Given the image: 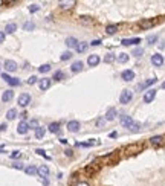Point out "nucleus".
<instances>
[{"instance_id": "39448f33", "label": "nucleus", "mask_w": 165, "mask_h": 186, "mask_svg": "<svg viewBox=\"0 0 165 186\" xmlns=\"http://www.w3.org/2000/svg\"><path fill=\"white\" fill-rule=\"evenodd\" d=\"M5 69H6V70L8 72H15V70H17V63H15V61H12V60H6V61H5Z\"/></svg>"}, {"instance_id": "de8ad7c7", "label": "nucleus", "mask_w": 165, "mask_h": 186, "mask_svg": "<svg viewBox=\"0 0 165 186\" xmlns=\"http://www.w3.org/2000/svg\"><path fill=\"white\" fill-rule=\"evenodd\" d=\"M90 44H92V46H99V44H101V40H93Z\"/></svg>"}, {"instance_id": "ea45409f", "label": "nucleus", "mask_w": 165, "mask_h": 186, "mask_svg": "<svg viewBox=\"0 0 165 186\" xmlns=\"http://www.w3.org/2000/svg\"><path fill=\"white\" fill-rule=\"evenodd\" d=\"M22 157V151H12L11 153V159H18Z\"/></svg>"}, {"instance_id": "6e6552de", "label": "nucleus", "mask_w": 165, "mask_h": 186, "mask_svg": "<svg viewBox=\"0 0 165 186\" xmlns=\"http://www.w3.org/2000/svg\"><path fill=\"white\" fill-rule=\"evenodd\" d=\"M87 64L90 66V67H95V66H98L99 64V55H89V58H87Z\"/></svg>"}, {"instance_id": "7ed1b4c3", "label": "nucleus", "mask_w": 165, "mask_h": 186, "mask_svg": "<svg viewBox=\"0 0 165 186\" xmlns=\"http://www.w3.org/2000/svg\"><path fill=\"white\" fill-rule=\"evenodd\" d=\"M154 98H156V90L154 89H150V90H147V92L144 93V102L145 104H150Z\"/></svg>"}, {"instance_id": "5701e85b", "label": "nucleus", "mask_w": 165, "mask_h": 186, "mask_svg": "<svg viewBox=\"0 0 165 186\" xmlns=\"http://www.w3.org/2000/svg\"><path fill=\"white\" fill-rule=\"evenodd\" d=\"M5 31H6V34H14L15 31H17V25H15V23H9V25H6Z\"/></svg>"}, {"instance_id": "473e14b6", "label": "nucleus", "mask_w": 165, "mask_h": 186, "mask_svg": "<svg viewBox=\"0 0 165 186\" xmlns=\"http://www.w3.org/2000/svg\"><path fill=\"white\" fill-rule=\"evenodd\" d=\"M115 60H116L115 54H107V55L104 57V61H105V63H113Z\"/></svg>"}, {"instance_id": "c756f323", "label": "nucleus", "mask_w": 165, "mask_h": 186, "mask_svg": "<svg viewBox=\"0 0 165 186\" xmlns=\"http://www.w3.org/2000/svg\"><path fill=\"white\" fill-rule=\"evenodd\" d=\"M8 84H9V86H12V87H15V86H20V79L18 78H9L8 79Z\"/></svg>"}, {"instance_id": "a878e982", "label": "nucleus", "mask_w": 165, "mask_h": 186, "mask_svg": "<svg viewBox=\"0 0 165 186\" xmlns=\"http://www.w3.org/2000/svg\"><path fill=\"white\" fill-rule=\"evenodd\" d=\"M47 128H49L51 133H58V130H60V124H58V122H52V124H49Z\"/></svg>"}, {"instance_id": "f8f14e48", "label": "nucleus", "mask_w": 165, "mask_h": 186, "mask_svg": "<svg viewBox=\"0 0 165 186\" xmlns=\"http://www.w3.org/2000/svg\"><path fill=\"white\" fill-rule=\"evenodd\" d=\"M66 46L69 47V49H77L78 46V40L73 38V37H69V38H66Z\"/></svg>"}, {"instance_id": "ddd939ff", "label": "nucleus", "mask_w": 165, "mask_h": 186, "mask_svg": "<svg viewBox=\"0 0 165 186\" xmlns=\"http://www.w3.org/2000/svg\"><path fill=\"white\" fill-rule=\"evenodd\" d=\"M121 124L125 127V128H129V127L133 124V119H131V116H121Z\"/></svg>"}, {"instance_id": "7c9ffc66", "label": "nucleus", "mask_w": 165, "mask_h": 186, "mask_svg": "<svg viewBox=\"0 0 165 186\" xmlns=\"http://www.w3.org/2000/svg\"><path fill=\"white\" fill-rule=\"evenodd\" d=\"M45 128H41V127H38V128H37L35 130V137H37V139H41V137H43L45 136Z\"/></svg>"}, {"instance_id": "9d476101", "label": "nucleus", "mask_w": 165, "mask_h": 186, "mask_svg": "<svg viewBox=\"0 0 165 186\" xmlns=\"http://www.w3.org/2000/svg\"><path fill=\"white\" fill-rule=\"evenodd\" d=\"M79 127H81V125H79L78 121H71L67 124V130L72 131V133H77V131H79Z\"/></svg>"}, {"instance_id": "b1692460", "label": "nucleus", "mask_w": 165, "mask_h": 186, "mask_svg": "<svg viewBox=\"0 0 165 186\" xmlns=\"http://www.w3.org/2000/svg\"><path fill=\"white\" fill-rule=\"evenodd\" d=\"M17 118V110L15 108H11V110H8V113H6V119L8 121H12Z\"/></svg>"}, {"instance_id": "49530a36", "label": "nucleus", "mask_w": 165, "mask_h": 186, "mask_svg": "<svg viewBox=\"0 0 165 186\" xmlns=\"http://www.w3.org/2000/svg\"><path fill=\"white\" fill-rule=\"evenodd\" d=\"M64 154H66L67 157H72V156H73V151H72V150H66V151H64Z\"/></svg>"}, {"instance_id": "bb28decb", "label": "nucleus", "mask_w": 165, "mask_h": 186, "mask_svg": "<svg viewBox=\"0 0 165 186\" xmlns=\"http://www.w3.org/2000/svg\"><path fill=\"white\" fill-rule=\"evenodd\" d=\"M87 50V43H78V46H77V52L78 54H83V52H86Z\"/></svg>"}, {"instance_id": "a211bd4d", "label": "nucleus", "mask_w": 165, "mask_h": 186, "mask_svg": "<svg viewBox=\"0 0 165 186\" xmlns=\"http://www.w3.org/2000/svg\"><path fill=\"white\" fill-rule=\"evenodd\" d=\"M116 118V108H109L105 113V121H113Z\"/></svg>"}, {"instance_id": "20e7f679", "label": "nucleus", "mask_w": 165, "mask_h": 186, "mask_svg": "<svg viewBox=\"0 0 165 186\" xmlns=\"http://www.w3.org/2000/svg\"><path fill=\"white\" fill-rule=\"evenodd\" d=\"M151 64L156 66V67H161L164 64V57L161 54H154L151 55Z\"/></svg>"}, {"instance_id": "0eeeda50", "label": "nucleus", "mask_w": 165, "mask_h": 186, "mask_svg": "<svg viewBox=\"0 0 165 186\" xmlns=\"http://www.w3.org/2000/svg\"><path fill=\"white\" fill-rule=\"evenodd\" d=\"M121 78L124 79V81L129 82V81H131V79H135V72L130 70V69H129V70H124L121 73Z\"/></svg>"}, {"instance_id": "2f4dec72", "label": "nucleus", "mask_w": 165, "mask_h": 186, "mask_svg": "<svg viewBox=\"0 0 165 186\" xmlns=\"http://www.w3.org/2000/svg\"><path fill=\"white\" fill-rule=\"evenodd\" d=\"M64 78V73H63L61 70H57L55 73H54V78L52 79H55V81H60V79H63Z\"/></svg>"}, {"instance_id": "4c0bfd02", "label": "nucleus", "mask_w": 165, "mask_h": 186, "mask_svg": "<svg viewBox=\"0 0 165 186\" xmlns=\"http://www.w3.org/2000/svg\"><path fill=\"white\" fill-rule=\"evenodd\" d=\"M147 41H148V44H154V43L157 41V35H150V37L147 38Z\"/></svg>"}, {"instance_id": "a19ab883", "label": "nucleus", "mask_w": 165, "mask_h": 186, "mask_svg": "<svg viewBox=\"0 0 165 186\" xmlns=\"http://www.w3.org/2000/svg\"><path fill=\"white\" fill-rule=\"evenodd\" d=\"M142 54H144V49H141V47H138V49H135V52H133L135 57H141Z\"/></svg>"}, {"instance_id": "aec40b11", "label": "nucleus", "mask_w": 165, "mask_h": 186, "mask_svg": "<svg viewBox=\"0 0 165 186\" xmlns=\"http://www.w3.org/2000/svg\"><path fill=\"white\" fill-rule=\"evenodd\" d=\"M49 87H51V79H47V78L40 79V89L41 90H47Z\"/></svg>"}, {"instance_id": "dca6fc26", "label": "nucleus", "mask_w": 165, "mask_h": 186, "mask_svg": "<svg viewBox=\"0 0 165 186\" xmlns=\"http://www.w3.org/2000/svg\"><path fill=\"white\" fill-rule=\"evenodd\" d=\"M40 175V177H47V175H49V168H47V165H41V166L38 168V172H37Z\"/></svg>"}, {"instance_id": "a18cd8bd", "label": "nucleus", "mask_w": 165, "mask_h": 186, "mask_svg": "<svg viewBox=\"0 0 165 186\" xmlns=\"http://www.w3.org/2000/svg\"><path fill=\"white\" fill-rule=\"evenodd\" d=\"M12 168H15V169H23V165H22V163H14Z\"/></svg>"}, {"instance_id": "79ce46f5", "label": "nucleus", "mask_w": 165, "mask_h": 186, "mask_svg": "<svg viewBox=\"0 0 165 186\" xmlns=\"http://www.w3.org/2000/svg\"><path fill=\"white\" fill-rule=\"evenodd\" d=\"M38 9H40L38 5H31V6H29V12H37Z\"/></svg>"}, {"instance_id": "f704fd0d", "label": "nucleus", "mask_w": 165, "mask_h": 186, "mask_svg": "<svg viewBox=\"0 0 165 186\" xmlns=\"http://www.w3.org/2000/svg\"><path fill=\"white\" fill-rule=\"evenodd\" d=\"M139 128H141V125H139V124H136V122H133V124L129 127V130H130V131H133V133L139 131Z\"/></svg>"}, {"instance_id": "393cba45", "label": "nucleus", "mask_w": 165, "mask_h": 186, "mask_svg": "<svg viewBox=\"0 0 165 186\" xmlns=\"http://www.w3.org/2000/svg\"><path fill=\"white\" fill-rule=\"evenodd\" d=\"M73 5H75L73 0H69V2H60V8L61 9H69V8H72Z\"/></svg>"}, {"instance_id": "c9c22d12", "label": "nucleus", "mask_w": 165, "mask_h": 186, "mask_svg": "<svg viewBox=\"0 0 165 186\" xmlns=\"http://www.w3.org/2000/svg\"><path fill=\"white\" fill-rule=\"evenodd\" d=\"M71 57H72V52L71 50H66L64 54H61V61H67Z\"/></svg>"}, {"instance_id": "412c9836", "label": "nucleus", "mask_w": 165, "mask_h": 186, "mask_svg": "<svg viewBox=\"0 0 165 186\" xmlns=\"http://www.w3.org/2000/svg\"><path fill=\"white\" fill-rule=\"evenodd\" d=\"M25 172L28 174V175H34V174L38 172V168H35L34 165H29V166H26V168H25Z\"/></svg>"}, {"instance_id": "3c124183", "label": "nucleus", "mask_w": 165, "mask_h": 186, "mask_svg": "<svg viewBox=\"0 0 165 186\" xmlns=\"http://www.w3.org/2000/svg\"><path fill=\"white\" fill-rule=\"evenodd\" d=\"M75 186H90L89 183H86V182H79V183H77Z\"/></svg>"}, {"instance_id": "8fccbe9b", "label": "nucleus", "mask_w": 165, "mask_h": 186, "mask_svg": "<svg viewBox=\"0 0 165 186\" xmlns=\"http://www.w3.org/2000/svg\"><path fill=\"white\" fill-rule=\"evenodd\" d=\"M3 41H5V32L0 31V43H3Z\"/></svg>"}, {"instance_id": "5fc2aeb1", "label": "nucleus", "mask_w": 165, "mask_h": 186, "mask_svg": "<svg viewBox=\"0 0 165 186\" xmlns=\"http://www.w3.org/2000/svg\"><path fill=\"white\" fill-rule=\"evenodd\" d=\"M2 153H5V151H3V150H0V154H2Z\"/></svg>"}, {"instance_id": "c03bdc74", "label": "nucleus", "mask_w": 165, "mask_h": 186, "mask_svg": "<svg viewBox=\"0 0 165 186\" xmlns=\"http://www.w3.org/2000/svg\"><path fill=\"white\" fill-rule=\"evenodd\" d=\"M38 79H37V76H31L29 79H28V84H35Z\"/></svg>"}, {"instance_id": "58836bf2", "label": "nucleus", "mask_w": 165, "mask_h": 186, "mask_svg": "<svg viewBox=\"0 0 165 186\" xmlns=\"http://www.w3.org/2000/svg\"><path fill=\"white\" fill-rule=\"evenodd\" d=\"M29 128H38V121H35V119H32V121H31L29 122Z\"/></svg>"}, {"instance_id": "37998d69", "label": "nucleus", "mask_w": 165, "mask_h": 186, "mask_svg": "<svg viewBox=\"0 0 165 186\" xmlns=\"http://www.w3.org/2000/svg\"><path fill=\"white\" fill-rule=\"evenodd\" d=\"M35 153H37V154H40V156H43V157H46V159H51L49 156H46L45 150H41V148H38V150H35Z\"/></svg>"}, {"instance_id": "603ef678", "label": "nucleus", "mask_w": 165, "mask_h": 186, "mask_svg": "<svg viewBox=\"0 0 165 186\" xmlns=\"http://www.w3.org/2000/svg\"><path fill=\"white\" fill-rule=\"evenodd\" d=\"M6 130V124H0V131H5Z\"/></svg>"}, {"instance_id": "c85d7f7f", "label": "nucleus", "mask_w": 165, "mask_h": 186, "mask_svg": "<svg viewBox=\"0 0 165 186\" xmlns=\"http://www.w3.org/2000/svg\"><path fill=\"white\" fill-rule=\"evenodd\" d=\"M116 60H118L119 63H122V64H124V63L129 61V55H127V54H119L118 57H116Z\"/></svg>"}, {"instance_id": "09e8293b", "label": "nucleus", "mask_w": 165, "mask_h": 186, "mask_svg": "<svg viewBox=\"0 0 165 186\" xmlns=\"http://www.w3.org/2000/svg\"><path fill=\"white\" fill-rule=\"evenodd\" d=\"M2 78H3V79H5V81H6V82H8V79H9V78H11V76H9V75H8V73H2Z\"/></svg>"}, {"instance_id": "4be33fe9", "label": "nucleus", "mask_w": 165, "mask_h": 186, "mask_svg": "<svg viewBox=\"0 0 165 186\" xmlns=\"http://www.w3.org/2000/svg\"><path fill=\"white\" fill-rule=\"evenodd\" d=\"M162 140H164L162 136H153V137H150V143H151V145H161Z\"/></svg>"}, {"instance_id": "cd10ccee", "label": "nucleus", "mask_w": 165, "mask_h": 186, "mask_svg": "<svg viewBox=\"0 0 165 186\" xmlns=\"http://www.w3.org/2000/svg\"><path fill=\"white\" fill-rule=\"evenodd\" d=\"M23 29H25V31H34V29H35V23H34V22H26V23L23 25Z\"/></svg>"}, {"instance_id": "72a5a7b5", "label": "nucleus", "mask_w": 165, "mask_h": 186, "mask_svg": "<svg viewBox=\"0 0 165 186\" xmlns=\"http://www.w3.org/2000/svg\"><path fill=\"white\" fill-rule=\"evenodd\" d=\"M49 70H51V66H49V64H43V66L38 67V72H40V73H47Z\"/></svg>"}, {"instance_id": "9b49d317", "label": "nucleus", "mask_w": 165, "mask_h": 186, "mask_svg": "<svg viewBox=\"0 0 165 186\" xmlns=\"http://www.w3.org/2000/svg\"><path fill=\"white\" fill-rule=\"evenodd\" d=\"M141 43V38H124L122 40V44L124 46H135V44H139Z\"/></svg>"}, {"instance_id": "4468645a", "label": "nucleus", "mask_w": 165, "mask_h": 186, "mask_svg": "<svg viewBox=\"0 0 165 186\" xmlns=\"http://www.w3.org/2000/svg\"><path fill=\"white\" fill-rule=\"evenodd\" d=\"M156 81L157 79L156 78H150V79H147L145 82H142V84H139V86H138V89H147V87H150V86H153V84H156Z\"/></svg>"}, {"instance_id": "6ab92c4d", "label": "nucleus", "mask_w": 165, "mask_h": 186, "mask_svg": "<svg viewBox=\"0 0 165 186\" xmlns=\"http://www.w3.org/2000/svg\"><path fill=\"white\" fill-rule=\"evenodd\" d=\"M71 69H72V72H81L83 70V61H75L73 64L71 66Z\"/></svg>"}, {"instance_id": "2eb2a0df", "label": "nucleus", "mask_w": 165, "mask_h": 186, "mask_svg": "<svg viewBox=\"0 0 165 186\" xmlns=\"http://www.w3.org/2000/svg\"><path fill=\"white\" fill-rule=\"evenodd\" d=\"M14 98V92L12 90H6V92H3V95H2V101L3 102H9Z\"/></svg>"}, {"instance_id": "f257e3e1", "label": "nucleus", "mask_w": 165, "mask_h": 186, "mask_svg": "<svg viewBox=\"0 0 165 186\" xmlns=\"http://www.w3.org/2000/svg\"><path fill=\"white\" fill-rule=\"evenodd\" d=\"M131 99H133L131 90H124V92L121 93V96H119V102H121V104H129Z\"/></svg>"}, {"instance_id": "f03ea898", "label": "nucleus", "mask_w": 165, "mask_h": 186, "mask_svg": "<svg viewBox=\"0 0 165 186\" xmlns=\"http://www.w3.org/2000/svg\"><path fill=\"white\" fill-rule=\"evenodd\" d=\"M31 104V95L29 93H22L18 96V105L20 107H28Z\"/></svg>"}, {"instance_id": "e433bc0d", "label": "nucleus", "mask_w": 165, "mask_h": 186, "mask_svg": "<svg viewBox=\"0 0 165 186\" xmlns=\"http://www.w3.org/2000/svg\"><path fill=\"white\" fill-rule=\"evenodd\" d=\"M97 169H98V166H95V163H93V165H90V166H87L86 169H84V171H86V172H89V174H92V172H95V171H97Z\"/></svg>"}, {"instance_id": "1a4fd4ad", "label": "nucleus", "mask_w": 165, "mask_h": 186, "mask_svg": "<svg viewBox=\"0 0 165 186\" xmlns=\"http://www.w3.org/2000/svg\"><path fill=\"white\" fill-rule=\"evenodd\" d=\"M154 25H156V22H154V20H141V22H139V28H142V29H150V28H153Z\"/></svg>"}, {"instance_id": "864d4df0", "label": "nucleus", "mask_w": 165, "mask_h": 186, "mask_svg": "<svg viewBox=\"0 0 165 186\" xmlns=\"http://www.w3.org/2000/svg\"><path fill=\"white\" fill-rule=\"evenodd\" d=\"M162 89H165V81L162 82Z\"/></svg>"}, {"instance_id": "423d86ee", "label": "nucleus", "mask_w": 165, "mask_h": 186, "mask_svg": "<svg viewBox=\"0 0 165 186\" xmlns=\"http://www.w3.org/2000/svg\"><path fill=\"white\" fill-rule=\"evenodd\" d=\"M28 131H29V124H28V122H25V121H22L18 124V127H17V133H18V134H26Z\"/></svg>"}, {"instance_id": "f3484780", "label": "nucleus", "mask_w": 165, "mask_h": 186, "mask_svg": "<svg viewBox=\"0 0 165 186\" xmlns=\"http://www.w3.org/2000/svg\"><path fill=\"white\" fill-rule=\"evenodd\" d=\"M118 29H119L118 25H109L107 28H105V32H107L109 35H113V34L118 32Z\"/></svg>"}]
</instances>
